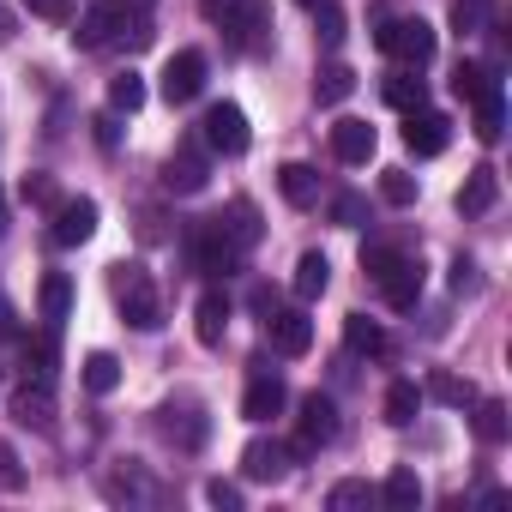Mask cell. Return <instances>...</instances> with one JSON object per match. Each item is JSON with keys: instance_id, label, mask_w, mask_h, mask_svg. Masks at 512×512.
Masks as SVG:
<instances>
[{"instance_id": "cell-1", "label": "cell", "mask_w": 512, "mask_h": 512, "mask_svg": "<svg viewBox=\"0 0 512 512\" xmlns=\"http://www.w3.org/2000/svg\"><path fill=\"white\" fill-rule=\"evenodd\" d=\"M115 37H121V43H133V49H139V43H151V31L133 19L127 0H97V7L79 19V31H73V43H79V49H109Z\"/></svg>"}, {"instance_id": "cell-2", "label": "cell", "mask_w": 512, "mask_h": 512, "mask_svg": "<svg viewBox=\"0 0 512 512\" xmlns=\"http://www.w3.org/2000/svg\"><path fill=\"white\" fill-rule=\"evenodd\" d=\"M115 302H121V320L133 332H157L163 326V302H157V284L145 266H115Z\"/></svg>"}, {"instance_id": "cell-3", "label": "cell", "mask_w": 512, "mask_h": 512, "mask_svg": "<svg viewBox=\"0 0 512 512\" xmlns=\"http://www.w3.org/2000/svg\"><path fill=\"white\" fill-rule=\"evenodd\" d=\"M374 43L392 55V61H404V67H428L434 61V25L428 19H380V31H374Z\"/></svg>"}, {"instance_id": "cell-4", "label": "cell", "mask_w": 512, "mask_h": 512, "mask_svg": "<svg viewBox=\"0 0 512 512\" xmlns=\"http://www.w3.org/2000/svg\"><path fill=\"white\" fill-rule=\"evenodd\" d=\"M338 440V404L326 398V392H308L302 404H296V458H314L320 446H332Z\"/></svg>"}, {"instance_id": "cell-5", "label": "cell", "mask_w": 512, "mask_h": 512, "mask_svg": "<svg viewBox=\"0 0 512 512\" xmlns=\"http://www.w3.org/2000/svg\"><path fill=\"white\" fill-rule=\"evenodd\" d=\"M199 139H205V151H217V157H241V151L253 145V127H247V115H241L235 103H211L205 121H199Z\"/></svg>"}, {"instance_id": "cell-6", "label": "cell", "mask_w": 512, "mask_h": 512, "mask_svg": "<svg viewBox=\"0 0 512 512\" xmlns=\"http://www.w3.org/2000/svg\"><path fill=\"white\" fill-rule=\"evenodd\" d=\"M187 253H193V272H205V278H229V272H235V260H241V253L223 241V229H217L211 217L187 235Z\"/></svg>"}, {"instance_id": "cell-7", "label": "cell", "mask_w": 512, "mask_h": 512, "mask_svg": "<svg viewBox=\"0 0 512 512\" xmlns=\"http://www.w3.org/2000/svg\"><path fill=\"white\" fill-rule=\"evenodd\" d=\"M290 464H296V446H284V440H247L241 446V476H253V482H284L290 476Z\"/></svg>"}, {"instance_id": "cell-8", "label": "cell", "mask_w": 512, "mask_h": 512, "mask_svg": "<svg viewBox=\"0 0 512 512\" xmlns=\"http://www.w3.org/2000/svg\"><path fill=\"white\" fill-rule=\"evenodd\" d=\"M199 91H205V55L199 49L169 55V67H163V103L175 109V103H193Z\"/></svg>"}, {"instance_id": "cell-9", "label": "cell", "mask_w": 512, "mask_h": 512, "mask_svg": "<svg viewBox=\"0 0 512 512\" xmlns=\"http://www.w3.org/2000/svg\"><path fill=\"white\" fill-rule=\"evenodd\" d=\"M266 338H272L278 356H308L314 350V320L302 308H272L266 314Z\"/></svg>"}, {"instance_id": "cell-10", "label": "cell", "mask_w": 512, "mask_h": 512, "mask_svg": "<svg viewBox=\"0 0 512 512\" xmlns=\"http://www.w3.org/2000/svg\"><path fill=\"white\" fill-rule=\"evenodd\" d=\"M380 296H386V308L410 314V308L422 302V260H410V253H398V260L386 266V278H380Z\"/></svg>"}, {"instance_id": "cell-11", "label": "cell", "mask_w": 512, "mask_h": 512, "mask_svg": "<svg viewBox=\"0 0 512 512\" xmlns=\"http://www.w3.org/2000/svg\"><path fill=\"white\" fill-rule=\"evenodd\" d=\"M211 223L223 229V241H229L235 253L260 247V235H266V223H260V205H253V199H229V205H223V217H211Z\"/></svg>"}, {"instance_id": "cell-12", "label": "cell", "mask_w": 512, "mask_h": 512, "mask_svg": "<svg viewBox=\"0 0 512 512\" xmlns=\"http://www.w3.org/2000/svg\"><path fill=\"white\" fill-rule=\"evenodd\" d=\"M284 404H290V392H284V380L272 374V368H260L247 380V398H241V416L247 422H272V416H284Z\"/></svg>"}, {"instance_id": "cell-13", "label": "cell", "mask_w": 512, "mask_h": 512, "mask_svg": "<svg viewBox=\"0 0 512 512\" xmlns=\"http://www.w3.org/2000/svg\"><path fill=\"white\" fill-rule=\"evenodd\" d=\"M205 181H211V157H205L199 145H181V151L163 163V187H169V193H205Z\"/></svg>"}, {"instance_id": "cell-14", "label": "cell", "mask_w": 512, "mask_h": 512, "mask_svg": "<svg viewBox=\"0 0 512 512\" xmlns=\"http://www.w3.org/2000/svg\"><path fill=\"white\" fill-rule=\"evenodd\" d=\"M55 247H79V241H91L97 235V199H67V205H55Z\"/></svg>"}, {"instance_id": "cell-15", "label": "cell", "mask_w": 512, "mask_h": 512, "mask_svg": "<svg viewBox=\"0 0 512 512\" xmlns=\"http://www.w3.org/2000/svg\"><path fill=\"white\" fill-rule=\"evenodd\" d=\"M13 416L25 422V428H37V434H49L55 428V392H49V380H25L19 392H13Z\"/></svg>"}, {"instance_id": "cell-16", "label": "cell", "mask_w": 512, "mask_h": 512, "mask_svg": "<svg viewBox=\"0 0 512 512\" xmlns=\"http://www.w3.org/2000/svg\"><path fill=\"white\" fill-rule=\"evenodd\" d=\"M404 145H410L416 157H440V151L452 145V121H446V115H434V109H416V115H410V127H404Z\"/></svg>"}, {"instance_id": "cell-17", "label": "cell", "mask_w": 512, "mask_h": 512, "mask_svg": "<svg viewBox=\"0 0 512 512\" xmlns=\"http://www.w3.org/2000/svg\"><path fill=\"white\" fill-rule=\"evenodd\" d=\"M374 145H380V133H374L362 115H344V121L332 127V157H338V163H368Z\"/></svg>"}, {"instance_id": "cell-18", "label": "cell", "mask_w": 512, "mask_h": 512, "mask_svg": "<svg viewBox=\"0 0 512 512\" xmlns=\"http://www.w3.org/2000/svg\"><path fill=\"white\" fill-rule=\"evenodd\" d=\"M223 332H229V296H223V290H205V296L193 302V338H199L205 350H217Z\"/></svg>"}, {"instance_id": "cell-19", "label": "cell", "mask_w": 512, "mask_h": 512, "mask_svg": "<svg viewBox=\"0 0 512 512\" xmlns=\"http://www.w3.org/2000/svg\"><path fill=\"white\" fill-rule=\"evenodd\" d=\"M494 199H500V169L494 163H476L470 181L458 187V211L464 217H482V211H494Z\"/></svg>"}, {"instance_id": "cell-20", "label": "cell", "mask_w": 512, "mask_h": 512, "mask_svg": "<svg viewBox=\"0 0 512 512\" xmlns=\"http://www.w3.org/2000/svg\"><path fill=\"white\" fill-rule=\"evenodd\" d=\"M278 193H284L296 211L320 205V169H308V163H284V169H278Z\"/></svg>"}, {"instance_id": "cell-21", "label": "cell", "mask_w": 512, "mask_h": 512, "mask_svg": "<svg viewBox=\"0 0 512 512\" xmlns=\"http://www.w3.org/2000/svg\"><path fill=\"white\" fill-rule=\"evenodd\" d=\"M67 308H73V278H67V272H49V278H43V290H37V320L61 332Z\"/></svg>"}, {"instance_id": "cell-22", "label": "cell", "mask_w": 512, "mask_h": 512, "mask_svg": "<svg viewBox=\"0 0 512 512\" xmlns=\"http://www.w3.org/2000/svg\"><path fill=\"white\" fill-rule=\"evenodd\" d=\"M500 133H506V91H500V79L476 97V139L482 145H500Z\"/></svg>"}, {"instance_id": "cell-23", "label": "cell", "mask_w": 512, "mask_h": 512, "mask_svg": "<svg viewBox=\"0 0 512 512\" xmlns=\"http://www.w3.org/2000/svg\"><path fill=\"white\" fill-rule=\"evenodd\" d=\"M380 91H386V103H392L398 115H416V109H428V85L416 79V67H404V73H392V79H386Z\"/></svg>"}, {"instance_id": "cell-24", "label": "cell", "mask_w": 512, "mask_h": 512, "mask_svg": "<svg viewBox=\"0 0 512 512\" xmlns=\"http://www.w3.org/2000/svg\"><path fill=\"white\" fill-rule=\"evenodd\" d=\"M344 350H350V356H386V332H380V320L350 314V320H344Z\"/></svg>"}, {"instance_id": "cell-25", "label": "cell", "mask_w": 512, "mask_h": 512, "mask_svg": "<svg viewBox=\"0 0 512 512\" xmlns=\"http://www.w3.org/2000/svg\"><path fill=\"white\" fill-rule=\"evenodd\" d=\"M380 500H386L392 512H416V506H422V476H416L410 464H398V470L386 476V488H380Z\"/></svg>"}, {"instance_id": "cell-26", "label": "cell", "mask_w": 512, "mask_h": 512, "mask_svg": "<svg viewBox=\"0 0 512 512\" xmlns=\"http://www.w3.org/2000/svg\"><path fill=\"white\" fill-rule=\"evenodd\" d=\"M356 91V73L344 67V61H326L320 73H314V97H320V109H332V103H344Z\"/></svg>"}, {"instance_id": "cell-27", "label": "cell", "mask_w": 512, "mask_h": 512, "mask_svg": "<svg viewBox=\"0 0 512 512\" xmlns=\"http://www.w3.org/2000/svg\"><path fill=\"white\" fill-rule=\"evenodd\" d=\"M416 410H422V386H416V380H392V386H386V422H392V428H410Z\"/></svg>"}, {"instance_id": "cell-28", "label": "cell", "mask_w": 512, "mask_h": 512, "mask_svg": "<svg viewBox=\"0 0 512 512\" xmlns=\"http://www.w3.org/2000/svg\"><path fill=\"white\" fill-rule=\"evenodd\" d=\"M326 284H332V260L326 253H302L296 260V296L314 302V296H326Z\"/></svg>"}, {"instance_id": "cell-29", "label": "cell", "mask_w": 512, "mask_h": 512, "mask_svg": "<svg viewBox=\"0 0 512 512\" xmlns=\"http://www.w3.org/2000/svg\"><path fill=\"white\" fill-rule=\"evenodd\" d=\"M422 398H434V404H452V410H470V404H476V386H470V380H458V374H428Z\"/></svg>"}, {"instance_id": "cell-30", "label": "cell", "mask_w": 512, "mask_h": 512, "mask_svg": "<svg viewBox=\"0 0 512 512\" xmlns=\"http://www.w3.org/2000/svg\"><path fill=\"white\" fill-rule=\"evenodd\" d=\"M55 362H61V350H55V326H43V338H25V374L55 380Z\"/></svg>"}, {"instance_id": "cell-31", "label": "cell", "mask_w": 512, "mask_h": 512, "mask_svg": "<svg viewBox=\"0 0 512 512\" xmlns=\"http://www.w3.org/2000/svg\"><path fill=\"white\" fill-rule=\"evenodd\" d=\"M85 386H91L97 398H109V392L121 386V362H115L109 350H91V356H85Z\"/></svg>"}, {"instance_id": "cell-32", "label": "cell", "mask_w": 512, "mask_h": 512, "mask_svg": "<svg viewBox=\"0 0 512 512\" xmlns=\"http://www.w3.org/2000/svg\"><path fill=\"white\" fill-rule=\"evenodd\" d=\"M109 494H115V500H163V488H157L151 476H139V470H133V458H127V470H115V476H109Z\"/></svg>"}, {"instance_id": "cell-33", "label": "cell", "mask_w": 512, "mask_h": 512, "mask_svg": "<svg viewBox=\"0 0 512 512\" xmlns=\"http://www.w3.org/2000/svg\"><path fill=\"white\" fill-rule=\"evenodd\" d=\"M109 109H115V115H139V109H145V79H139V73L109 79Z\"/></svg>"}, {"instance_id": "cell-34", "label": "cell", "mask_w": 512, "mask_h": 512, "mask_svg": "<svg viewBox=\"0 0 512 512\" xmlns=\"http://www.w3.org/2000/svg\"><path fill=\"white\" fill-rule=\"evenodd\" d=\"M506 428H512V422H506V404H500V398H476V434H482L488 446H500Z\"/></svg>"}, {"instance_id": "cell-35", "label": "cell", "mask_w": 512, "mask_h": 512, "mask_svg": "<svg viewBox=\"0 0 512 512\" xmlns=\"http://www.w3.org/2000/svg\"><path fill=\"white\" fill-rule=\"evenodd\" d=\"M488 85H494V73H488L482 61H458V73H452V91H458L464 103H476V97H482Z\"/></svg>"}, {"instance_id": "cell-36", "label": "cell", "mask_w": 512, "mask_h": 512, "mask_svg": "<svg viewBox=\"0 0 512 512\" xmlns=\"http://www.w3.org/2000/svg\"><path fill=\"white\" fill-rule=\"evenodd\" d=\"M380 199H386V205H416V175L386 169V175H380Z\"/></svg>"}, {"instance_id": "cell-37", "label": "cell", "mask_w": 512, "mask_h": 512, "mask_svg": "<svg viewBox=\"0 0 512 512\" xmlns=\"http://www.w3.org/2000/svg\"><path fill=\"white\" fill-rule=\"evenodd\" d=\"M332 223H338V229H362V223H368V199H362V193H338V199H332Z\"/></svg>"}, {"instance_id": "cell-38", "label": "cell", "mask_w": 512, "mask_h": 512, "mask_svg": "<svg viewBox=\"0 0 512 512\" xmlns=\"http://www.w3.org/2000/svg\"><path fill=\"white\" fill-rule=\"evenodd\" d=\"M368 500H374V488H368V482H356V476H350V482H338V488L326 494V506H332V512H356V506H368Z\"/></svg>"}, {"instance_id": "cell-39", "label": "cell", "mask_w": 512, "mask_h": 512, "mask_svg": "<svg viewBox=\"0 0 512 512\" xmlns=\"http://www.w3.org/2000/svg\"><path fill=\"white\" fill-rule=\"evenodd\" d=\"M452 25H458V37H476V31L488 25V0H458V7H452Z\"/></svg>"}, {"instance_id": "cell-40", "label": "cell", "mask_w": 512, "mask_h": 512, "mask_svg": "<svg viewBox=\"0 0 512 512\" xmlns=\"http://www.w3.org/2000/svg\"><path fill=\"white\" fill-rule=\"evenodd\" d=\"M320 43H326V49L344 43V13L332 7V0H320Z\"/></svg>"}, {"instance_id": "cell-41", "label": "cell", "mask_w": 512, "mask_h": 512, "mask_svg": "<svg viewBox=\"0 0 512 512\" xmlns=\"http://www.w3.org/2000/svg\"><path fill=\"white\" fill-rule=\"evenodd\" d=\"M476 290H482L476 260H464V253H458V260H452V296H476Z\"/></svg>"}, {"instance_id": "cell-42", "label": "cell", "mask_w": 512, "mask_h": 512, "mask_svg": "<svg viewBox=\"0 0 512 512\" xmlns=\"http://www.w3.org/2000/svg\"><path fill=\"white\" fill-rule=\"evenodd\" d=\"M205 500H211V506H223V512H235V506H241V488H235V482H223V476H211V482H205Z\"/></svg>"}, {"instance_id": "cell-43", "label": "cell", "mask_w": 512, "mask_h": 512, "mask_svg": "<svg viewBox=\"0 0 512 512\" xmlns=\"http://www.w3.org/2000/svg\"><path fill=\"white\" fill-rule=\"evenodd\" d=\"M0 488H25V470H19V452L0 440Z\"/></svg>"}, {"instance_id": "cell-44", "label": "cell", "mask_w": 512, "mask_h": 512, "mask_svg": "<svg viewBox=\"0 0 512 512\" xmlns=\"http://www.w3.org/2000/svg\"><path fill=\"white\" fill-rule=\"evenodd\" d=\"M235 13H241V0H199V19L205 25H229Z\"/></svg>"}, {"instance_id": "cell-45", "label": "cell", "mask_w": 512, "mask_h": 512, "mask_svg": "<svg viewBox=\"0 0 512 512\" xmlns=\"http://www.w3.org/2000/svg\"><path fill=\"white\" fill-rule=\"evenodd\" d=\"M91 127H97V145H103V151H115V145H121V115H115V109H109V115H97Z\"/></svg>"}, {"instance_id": "cell-46", "label": "cell", "mask_w": 512, "mask_h": 512, "mask_svg": "<svg viewBox=\"0 0 512 512\" xmlns=\"http://www.w3.org/2000/svg\"><path fill=\"white\" fill-rule=\"evenodd\" d=\"M25 7H31L37 19H49V25H61V19L73 13V0H25Z\"/></svg>"}, {"instance_id": "cell-47", "label": "cell", "mask_w": 512, "mask_h": 512, "mask_svg": "<svg viewBox=\"0 0 512 512\" xmlns=\"http://www.w3.org/2000/svg\"><path fill=\"white\" fill-rule=\"evenodd\" d=\"M25 199H31V205H49V199H55V181H49V175H31V181H25Z\"/></svg>"}, {"instance_id": "cell-48", "label": "cell", "mask_w": 512, "mask_h": 512, "mask_svg": "<svg viewBox=\"0 0 512 512\" xmlns=\"http://www.w3.org/2000/svg\"><path fill=\"white\" fill-rule=\"evenodd\" d=\"M7 37H13V19H7V13H0V43H7Z\"/></svg>"}, {"instance_id": "cell-49", "label": "cell", "mask_w": 512, "mask_h": 512, "mask_svg": "<svg viewBox=\"0 0 512 512\" xmlns=\"http://www.w3.org/2000/svg\"><path fill=\"white\" fill-rule=\"evenodd\" d=\"M0 235H7V193H0Z\"/></svg>"}, {"instance_id": "cell-50", "label": "cell", "mask_w": 512, "mask_h": 512, "mask_svg": "<svg viewBox=\"0 0 512 512\" xmlns=\"http://www.w3.org/2000/svg\"><path fill=\"white\" fill-rule=\"evenodd\" d=\"M302 7H320V0H302Z\"/></svg>"}]
</instances>
